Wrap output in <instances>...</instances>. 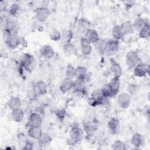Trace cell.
<instances>
[{
    "label": "cell",
    "mask_w": 150,
    "mask_h": 150,
    "mask_svg": "<svg viewBox=\"0 0 150 150\" xmlns=\"http://www.w3.org/2000/svg\"><path fill=\"white\" fill-rule=\"evenodd\" d=\"M1 26L5 33V37L9 34L17 33L18 24L17 22L11 18L4 16L1 17Z\"/></svg>",
    "instance_id": "6da1fadb"
},
{
    "label": "cell",
    "mask_w": 150,
    "mask_h": 150,
    "mask_svg": "<svg viewBox=\"0 0 150 150\" xmlns=\"http://www.w3.org/2000/svg\"><path fill=\"white\" fill-rule=\"evenodd\" d=\"M20 64L26 71H32L36 66V60L33 55L25 53L21 56Z\"/></svg>",
    "instance_id": "7a4b0ae2"
},
{
    "label": "cell",
    "mask_w": 150,
    "mask_h": 150,
    "mask_svg": "<svg viewBox=\"0 0 150 150\" xmlns=\"http://www.w3.org/2000/svg\"><path fill=\"white\" fill-rule=\"evenodd\" d=\"M5 43L9 49H14L20 45L21 39L18 33H11L5 36Z\"/></svg>",
    "instance_id": "3957f363"
},
{
    "label": "cell",
    "mask_w": 150,
    "mask_h": 150,
    "mask_svg": "<svg viewBox=\"0 0 150 150\" xmlns=\"http://www.w3.org/2000/svg\"><path fill=\"white\" fill-rule=\"evenodd\" d=\"M89 98V103L93 106L103 104L105 100L107 99L103 97L100 88H97L93 90L91 93L90 97Z\"/></svg>",
    "instance_id": "277c9868"
},
{
    "label": "cell",
    "mask_w": 150,
    "mask_h": 150,
    "mask_svg": "<svg viewBox=\"0 0 150 150\" xmlns=\"http://www.w3.org/2000/svg\"><path fill=\"white\" fill-rule=\"evenodd\" d=\"M84 131L77 126L73 127L69 133L70 140L73 144H76L80 142L84 137Z\"/></svg>",
    "instance_id": "5b68a950"
},
{
    "label": "cell",
    "mask_w": 150,
    "mask_h": 150,
    "mask_svg": "<svg viewBox=\"0 0 150 150\" xmlns=\"http://www.w3.org/2000/svg\"><path fill=\"white\" fill-rule=\"evenodd\" d=\"M139 56L135 51H129L125 56L126 64L130 69H133L134 67L139 63Z\"/></svg>",
    "instance_id": "8992f818"
},
{
    "label": "cell",
    "mask_w": 150,
    "mask_h": 150,
    "mask_svg": "<svg viewBox=\"0 0 150 150\" xmlns=\"http://www.w3.org/2000/svg\"><path fill=\"white\" fill-rule=\"evenodd\" d=\"M131 102V96L127 92L120 93L117 97V103L122 109L128 108Z\"/></svg>",
    "instance_id": "52a82bcc"
},
{
    "label": "cell",
    "mask_w": 150,
    "mask_h": 150,
    "mask_svg": "<svg viewBox=\"0 0 150 150\" xmlns=\"http://www.w3.org/2000/svg\"><path fill=\"white\" fill-rule=\"evenodd\" d=\"M133 71L136 77H145L147 74H149V66L144 63H139L134 67Z\"/></svg>",
    "instance_id": "ba28073f"
},
{
    "label": "cell",
    "mask_w": 150,
    "mask_h": 150,
    "mask_svg": "<svg viewBox=\"0 0 150 150\" xmlns=\"http://www.w3.org/2000/svg\"><path fill=\"white\" fill-rule=\"evenodd\" d=\"M50 11L46 7H39L35 11L36 19L40 22H45L49 18Z\"/></svg>",
    "instance_id": "9c48e42d"
},
{
    "label": "cell",
    "mask_w": 150,
    "mask_h": 150,
    "mask_svg": "<svg viewBox=\"0 0 150 150\" xmlns=\"http://www.w3.org/2000/svg\"><path fill=\"white\" fill-rule=\"evenodd\" d=\"M42 117L38 112H32L28 120L29 127H41L42 124Z\"/></svg>",
    "instance_id": "30bf717a"
},
{
    "label": "cell",
    "mask_w": 150,
    "mask_h": 150,
    "mask_svg": "<svg viewBox=\"0 0 150 150\" xmlns=\"http://www.w3.org/2000/svg\"><path fill=\"white\" fill-rule=\"evenodd\" d=\"M120 43L118 40L114 39L107 40L106 53L109 55H114L118 51Z\"/></svg>",
    "instance_id": "8fae6325"
},
{
    "label": "cell",
    "mask_w": 150,
    "mask_h": 150,
    "mask_svg": "<svg viewBox=\"0 0 150 150\" xmlns=\"http://www.w3.org/2000/svg\"><path fill=\"white\" fill-rule=\"evenodd\" d=\"M73 86L74 80L72 79L66 77L61 81L59 88L61 92L66 93L72 90L73 88Z\"/></svg>",
    "instance_id": "7c38bea8"
},
{
    "label": "cell",
    "mask_w": 150,
    "mask_h": 150,
    "mask_svg": "<svg viewBox=\"0 0 150 150\" xmlns=\"http://www.w3.org/2000/svg\"><path fill=\"white\" fill-rule=\"evenodd\" d=\"M80 50L81 53L84 56L89 55L92 51V45L84 37H82L80 39Z\"/></svg>",
    "instance_id": "4fadbf2b"
},
{
    "label": "cell",
    "mask_w": 150,
    "mask_h": 150,
    "mask_svg": "<svg viewBox=\"0 0 150 150\" xmlns=\"http://www.w3.org/2000/svg\"><path fill=\"white\" fill-rule=\"evenodd\" d=\"M33 88L38 96H43L47 93V87L46 83L43 80H38L34 84Z\"/></svg>",
    "instance_id": "5bb4252c"
},
{
    "label": "cell",
    "mask_w": 150,
    "mask_h": 150,
    "mask_svg": "<svg viewBox=\"0 0 150 150\" xmlns=\"http://www.w3.org/2000/svg\"><path fill=\"white\" fill-rule=\"evenodd\" d=\"M108 128L110 132L112 134H117L120 129V122L118 118L115 117L111 118L107 123Z\"/></svg>",
    "instance_id": "9a60e30c"
},
{
    "label": "cell",
    "mask_w": 150,
    "mask_h": 150,
    "mask_svg": "<svg viewBox=\"0 0 150 150\" xmlns=\"http://www.w3.org/2000/svg\"><path fill=\"white\" fill-rule=\"evenodd\" d=\"M39 52L40 55L46 59H51L54 55V50L52 47V46L49 45H43L40 50Z\"/></svg>",
    "instance_id": "2e32d148"
},
{
    "label": "cell",
    "mask_w": 150,
    "mask_h": 150,
    "mask_svg": "<svg viewBox=\"0 0 150 150\" xmlns=\"http://www.w3.org/2000/svg\"><path fill=\"white\" fill-rule=\"evenodd\" d=\"M91 44H94L100 38L97 31L94 29H89L84 34V36Z\"/></svg>",
    "instance_id": "e0dca14e"
},
{
    "label": "cell",
    "mask_w": 150,
    "mask_h": 150,
    "mask_svg": "<svg viewBox=\"0 0 150 150\" xmlns=\"http://www.w3.org/2000/svg\"><path fill=\"white\" fill-rule=\"evenodd\" d=\"M86 81L82 80H77L76 79L74 81V86H73V90L75 93L84 95L86 93V88L85 86Z\"/></svg>",
    "instance_id": "ac0fdd59"
},
{
    "label": "cell",
    "mask_w": 150,
    "mask_h": 150,
    "mask_svg": "<svg viewBox=\"0 0 150 150\" xmlns=\"http://www.w3.org/2000/svg\"><path fill=\"white\" fill-rule=\"evenodd\" d=\"M110 71L113 74L114 77L120 78V77L122 75V69L121 66L118 63L112 60V59L111 62Z\"/></svg>",
    "instance_id": "d6986e66"
},
{
    "label": "cell",
    "mask_w": 150,
    "mask_h": 150,
    "mask_svg": "<svg viewBox=\"0 0 150 150\" xmlns=\"http://www.w3.org/2000/svg\"><path fill=\"white\" fill-rule=\"evenodd\" d=\"M43 133L41 127H29L28 129V136L33 139L38 140Z\"/></svg>",
    "instance_id": "ffe728a7"
},
{
    "label": "cell",
    "mask_w": 150,
    "mask_h": 150,
    "mask_svg": "<svg viewBox=\"0 0 150 150\" xmlns=\"http://www.w3.org/2000/svg\"><path fill=\"white\" fill-rule=\"evenodd\" d=\"M52 140V137L49 134L46 132H43L37 141L38 145L40 148H45L50 145Z\"/></svg>",
    "instance_id": "44dd1931"
},
{
    "label": "cell",
    "mask_w": 150,
    "mask_h": 150,
    "mask_svg": "<svg viewBox=\"0 0 150 150\" xmlns=\"http://www.w3.org/2000/svg\"><path fill=\"white\" fill-rule=\"evenodd\" d=\"M110 87L114 97L117 94L120 88V79L119 77H113L108 83Z\"/></svg>",
    "instance_id": "7402d4cb"
},
{
    "label": "cell",
    "mask_w": 150,
    "mask_h": 150,
    "mask_svg": "<svg viewBox=\"0 0 150 150\" xmlns=\"http://www.w3.org/2000/svg\"><path fill=\"white\" fill-rule=\"evenodd\" d=\"M111 35L114 39L117 40H120L124 38V33L119 25H115L112 26L111 29Z\"/></svg>",
    "instance_id": "603a6c76"
},
{
    "label": "cell",
    "mask_w": 150,
    "mask_h": 150,
    "mask_svg": "<svg viewBox=\"0 0 150 150\" xmlns=\"http://www.w3.org/2000/svg\"><path fill=\"white\" fill-rule=\"evenodd\" d=\"M90 22L85 18H80L77 22V29L78 30L82 33H84L90 29Z\"/></svg>",
    "instance_id": "cb8c5ba5"
},
{
    "label": "cell",
    "mask_w": 150,
    "mask_h": 150,
    "mask_svg": "<svg viewBox=\"0 0 150 150\" xmlns=\"http://www.w3.org/2000/svg\"><path fill=\"white\" fill-rule=\"evenodd\" d=\"M144 141V137L139 133L134 134L131 138V144L136 148H139L143 145Z\"/></svg>",
    "instance_id": "d4e9b609"
},
{
    "label": "cell",
    "mask_w": 150,
    "mask_h": 150,
    "mask_svg": "<svg viewBox=\"0 0 150 150\" xmlns=\"http://www.w3.org/2000/svg\"><path fill=\"white\" fill-rule=\"evenodd\" d=\"M107 40L103 39H100L94 44V49L96 51L100 54H104L106 53Z\"/></svg>",
    "instance_id": "484cf974"
},
{
    "label": "cell",
    "mask_w": 150,
    "mask_h": 150,
    "mask_svg": "<svg viewBox=\"0 0 150 150\" xmlns=\"http://www.w3.org/2000/svg\"><path fill=\"white\" fill-rule=\"evenodd\" d=\"M120 26L125 35H129L134 33L135 29L133 26V23L131 21H124L120 25Z\"/></svg>",
    "instance_id": "4316f807"
},
{
    "label": "cell",
    "mask_w": 150,
    "mask_h": 150,
    "mask_svg": "<svg viewBox=\"0 0 150 150\" xmlns=\"http://www.w3.org/2000/svg\"><path fill=\"white\" fill-rule=\"evenodd\" d=\"M24 112L23 110L21 108L11 111V118L15 122H21L24 118Z\"/></svg>",
    "instance_id": "83f0119b"
},
{
    "label": "cell",
    "mask_w": 150,
    "mask_h": 150,
    "mask_svg": "<svg viewBox=\"0 0 150 150\" xmlns=\"http://www.w3.org/2000/svg\"><path fill=\"white\" fill-rule=\"evenodd\" d=\"M132 23L134 29L138 32L148 25H149L148 21L146 19L141 17L137 18Z\"/></svg>",
    "instance_id": "f1b7e54d"
},
{
    "label": "cell",
    "mask_w": 150,
    "mask_h": 150,
    "mask_svg": "<svg viewBox=\"0 0 150 150\" xmlns=\"http://www.w3.org/2000/svg\"><path fill=\"white\" fill-rule=\"evenodd\" d=\"M21 104H22L20 98L16 96L12 97L8 102V107L11 111L21 108Z\"/></svg>",
    "instance_id": "f546056e"
},
{
    "label": "cell",
    "mask_w": 150,
    "mask_h": 150,
    "mask_svg": "<svg viewBox=\"0 0 150 150\" xmlns=\"http://www.w3.org/2000/svg\"><path fill=\"white\" fill-rule=\"evenodd\" d=\"M87 77V69L83 66H79L76 68L75 77L77 80H86Z\"/></svg>",
    "instance_id": "4dcf8cb0"
},
{
    "label": "cell",
    "mask_w": 150,
    "mask_h": 150,
    "mask_svg": "<svg viewBox=\"0 0 150 150\" xmlns=\"http://www.w3.org/2000/svg\"><path fill=\"white\" fill-rule=\"evenodd\" d=\"M73 38V33L70 29L64 30L61 33V40L63 43H69L71 42Z\"/></svg>",
    "instance_id": "1f68e13d"
},
{
    "label": "cell",
    "mask_w": 150,
    "mask_h": 150,
    "mask_svg": "<svg viewBox=\"0 0 150 150\" xmlns=\"http://www.w3.org/2000/svg\"><path fill=\"white\" fill-rule=\"evenodd\" d=\"M63 50L66 54L69 55H75L77 53L76 46L71 42L63 44Z\"/></svg>",
    "instance_id": "d6a6232c"
},
{
    "label": "cell",
    "mask_w": 150,
    "mask_h": 150,
    "mask_svg": "<svg viewBox=\"0 0 150 150\" xmlns=\"http://www.w3.org/2000/svg\"><path fill=\"white\" fill-rule=\"evenodd\" d=\"M21 11V6L19 4H17V3L12 4L8 9V13L13 17L18 16L20 13Z\"/></svg>",
    "instance_id": "836d02e7"
},
{
    "label": "cell",
    "mask_w": 150,
    "mask_h": 150,
    "mask_svg": "<svg viewBox=\"0 0 150 150\" xmlns=\"http://www.w3.org/2000/svg\"><path fill=\"white\" fill-rule=\"evenodd\" d=\"M101 92L103 96V97L105 98H108L110 97H114V95L112 94V90L109 86L108 84H104L100 88Z\"/></svg>",
    "instance_id": "e575fe53"
},
{
    "label": "cell",
    "mask_w": 150,
    "mask_h": 150,
    "mask_svg": "<svg viewBox=\"0 0 150 150\" xmlns=\"http://www.w3.org/2000/svg\"><path fill=\"white\" fill-rule=\"evenodd\" d=\"M111 148L114 150H125L127 149V145L123 141L118 139L113 142Z\"/></svg>",
    "instance_id": "d590c367"
},
{
    "label": "cell",
    "mask_w": 150,
    "mask_h": 150,
    "mask_svg": "<svg viewBox=\"0 0 150 150\" xmlns=\"http://www.w3.org/2000/svg\"><path fill=\"white\" fill-rule=\"evenodd\" d=\"M75 72H76V68L71 64L69 63L66 68V77L70 79H73L75 77Z\"/></svg>",
    "instance_id": "8d00e7d4"
},
{
    "label": "cell",
    "mask_w": 150,
    "mask_h": 150,
    "mask_svg": "<svg viewBox=\"0 0 150 150\" xmlns=\"http://www.w3.org/2000/svg\"><path fill=\"white\" fill-rule=\"evenodd\" d=\"M150 36V28L149 25H148L141 30L139 31V36L141 39H146L149 38Z\"/></svg>",
    "instance_id": "74e56055"
},
{
    "label": "cell",
    "mask_w": 150,
    "mask_h": 150,
    "mask_svg": "<svg viewBox=\"0 0 150 150\" xmlns=\"http://www.w3.org/2000/svg\"><path fill=\"white\" fill-rule=\"evenodd\" d=\"M49 38L53 41H59L61 39V33L57 29H53L49 33Z\"/></svg>",
    "instance_id": "f35d334b"
},
{
    "label": "cell",
    "mask_w": 150,
    "mask_h": 150,
    "mask_svg": "<svg viewBox=\"0 0 150 150\" xmlns=\"http://www.w3.org/2000/svg\"><path fill=\"white\" fill-rule=\"evenodd\" d=\"M54 114L58 119H59L60 120H62L66 116V111L64 108L57 109L54 111Z\"/></svg>",
    "instance_id": "ab89813d"
},
{
    "label": "cell",
    "mask_w": 150,
    "mask_h": 150,
    "mask_svg": "<svg viewBox=\"0 0 150 150\" xmlns=\"http://www.w3.org/2000/svg\"><path fill=\"white\" fill-rule=\"evenodd\" d=\"M128 94L131 96L132 95H135L137 93L138 90V86L135 84H129L127 87Z\"/></svg>",
    "instance_id": "60d3db41"
},
{
    "label": "cell",
    "mask_w": 150,
    "mask_h": 150,
    "mask_svg": "<svg viewBox=\"0 0 150 150\" xmlns=\"http://www.w3.org/2000/svg\"><path fill=\"white\" fill-rule=\"evenodd\" d=\"M38 96V95L37 94V93H36V91L34 90L33 88H32L31 90L29 91L28 94V97L29 99L32 101L35 100Z\"/></svg>",
    "instance_id": "b9f144b4"
},
{
    "label": "cell",
    "mask_w": 150,
    "mask_h": 150,
    "mask_svg": "<svg viewBox=\"0 0 150 150\" xmlns=\"http://www.w3.org/2000/svg\"><path fill=\"white\" fill-rule=\"evenodd\" d=\"M33 148V143L30 141H26L23 147V149L31 150Z\"/></svg>",
    "instance_id": "7bdbcfd3"
},
{
    "label": "cell",
    "mask_w": 150,
    "mask_h": 150,
    "mask_svg": "<svg viewBox=\"0 0 150 150\" xmlns=\"http://www.w3.org/2000/svg\"><path fill=\"white\" fill-rule=\"evenodd\" d=\"M8 8V4L5 1H1L0 2V11L2 13L5 12L7 10Z\"/></svg>",
    "instance_id": "ee69618b"
}]
</instances>
